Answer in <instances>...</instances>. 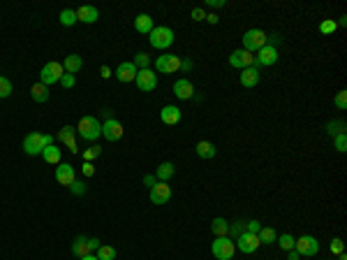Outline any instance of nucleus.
Instances as JSON below:
<instances>
[{
    "label": "nucleus",
    "instance_id": "nucleus-1",
    "mask_svg": "<svg viewBox=\"0 0 347 260\" xmlns=\"http://www.w3.org/2000/svg\"><path fill=\"white\" fill-rule=\"evenodd\" d=\"M54 144V135H47V133H30L26 135V139H23V151H26L28 156H42V151L47 149V146H51Z\"/></svg>",
    "mask_w": 347,
    "mask_h": 260
},
{
    "label": "nucleus",
    "instance_id": "nucleus-2",
    "mask_svg": "<svg viewBox=\"0 0 347 260\" xmlns=\"http://www.w3.org/2000/svg\"><path fill=\"white\" fill-rule=\"evenodd\" d=\"M76 133L86 142H95L98 137H102V123H100L98 117H83L76 126Z\"/></svg>",
    "mask_w": 347,
    "mask_h": 260
},
{
    "label": "nucleus",
    "instance_id": "nucleus-3",
    "mask_svg": "<svg viewBox=\"0 0 347 260\" xmlns=\"http://www.w3.org/2000/svg\"><path fill=\"white\" fill-rule=\"evenodd\" d=\"M148 40H151L153 49H169V47L174 45V30L167 26H157L151 30Z\"/></svg>",
    "mask_w": 347,
    "mask_h": 260
},
{
    "label": "nucleus",
    "instance_id": "nucleus-4",
    "mask_svg": "<svg viewBox=\"0 0 347 260\" xmlns=\"http://www.w3.org/2000/svg\"><path fill=\"white\" fill-rule=\"evenodd\" d=\"M211 251L218 260H232L234 253H236V244H234L232 237H215Z\"/></svg>",
    "mask_w": 347,
    "mask_h": 260
},
{
    "label": "nucleus",
    "instance_id": "nucleus-5",
    "mask_svg": "<svg viewBox=\"0 0 347 260\" xmlns=\"http://www.w3.org/2000/svg\"><path fill=\"white\" fill-rule=\"evenodd\" d=\"M266 40H269V35H266L264 30L252 28V30H248V33L243 35V49L250 51V54H257V51L266 45Z\"/></svg>",
    "mask_w": 347,
    "mask_h": 260
},
{
    "label": "nucleus",
    "instance_id": "nucleus-6",
    "mask_svg": "<svg viewBox=\"0 0 347 260\" xmlns=\"http://www.w3.org/2000/svg\"><path fill=\"white\" fill-rule=\"evenodd\" d=\"M65 75V67H63V63H58V61H51V63H47V65L42 67V72H39V82L42 84H56V82H60V77Z\"/></svg>",
    "mask_w": 347,
    "mask_h": 260
},
{
    "label": "nucleus",
    "instance_id": "nucleus-7",
    "mask_svg": "<svg viewBox=\"0 0 347 260\" xmlns=\"http://www.w3.org/2000/svg\"><path fill=\"white\" fill-rule=\"evenodd\" d=\"M294 251H296L298 255L313 258V255H317V251H320V242H317L313 235H303V237H298L296 242H294Z\"/></svg>",
    "mask_w": 347,
    "mask_h": 260
},
{
    "label": "nucleus",
    "instance_id": "nucleus-8",
    "mask_svg": "<svg viewBox=\"0 0 347 260\" xmlns=\"http://www.w3.org/2000/svg\"><path fill=\"white\" fill-rule=\"evenodd\" d=\"M155 70L160 75H174L176 70H181V58L176 54H164L155 58Z\"/></svg>",
    "mask_w": 347,
    "mask_h": 260
},
{
    "label": "nucleus",
    "instance_id": "nucleus-9",
    "mask_svg": "<svg viewBox=\"0 0 347 260\" xmlns=\"http://www.w3.org/2000/svg\"><path fill=\"white\" fill-rule=\"evenodd\" d=\"M135 84H137V89H139V91H144V93H151V91L157 86V75L151 70V67H146V70H137Z\"/></svg>",
    "mask_w": 347,
    "mask_h": 260
},
{
    "label": "nucleus",
    "instance_id": "nucleus-10",
    "mask_svg": "<svg viewBox=\"0 0 347 260\" xmlns=\"http://www.w3.org/2000/svg\"><path fill=\"white\" fill-rule=\"evenodd\" d=\"M229 65L236 67V70H245V67L255 65V54H250L245 49H234L229 54Z\"/></svg>",
    "mask_w": 347,
    "mask_h": 260
},
{
    "label": "nucleus",
    "instance_id": "nucleus-11",
    "mask_svg": "<svg viewBox=\"0 0 347 260\" xmlns=\"http://www.w3.org/2000/svg\"><path fill=\"white\" fill-rule=\"evenodd\" d=\"M123 133H125V128L118 119H107V121L102 123V137L107 139V142H118V139L123 137Z\"/></svg>",
    "mask_w": 347,
    "mask_h": 260
},
{
    "label": "nucleus",
    "instance_id": "nucleus-12",
    "mask_svg": "<svg viewBox=\"0 0 347 260\" xmlns=\"http://www.w3.org/2000/svg\"><path fill=\"white\" fill-rule=\"evenodd\" d=\"M278 63V49L271 45H264L255 56V67H271Z\"/></svg>",
    "mask_w": 347,
    "mask_h": 260
},
{
    "label": "nucleus",
    "instance_id": "nucleus-13",
    "mask_svg": "<svg viewBox=\"0 0 347 260\" xmlns=\"http://www.w3.org/2000/svg\"><path fill=\"white\" fill-rule=\"evenodd\" d=\"M171 200V186L164 181H157L151 189V202L153 205H167Z\"/></svg>",
    "mask_w": 347,
    "mask_h": 260
},
{
    "label": "nucleus",
    "instance_id": "nucleus-14",
    "mask_svg": "<svg viewBox=\"0 0 347 260\" xmlns=\"http://www.w3.org/2000/svg\"><path fill=\"white\" fill-rule=\"evenodd\" d=\"M234 244L241 249V253H248L250 255V253H255V251L259 249V237H257L255 233H243Z\"/></svg>",
    "mask_w": 347,
    "mask_h": 260
},
{
    "label": "nucleus",
    "instance_id": "nucleus-15",
    "mask_svg": "<svg viewBox=\"0 0 347 260\" xmlns=\"http://www.w3.org/2000/svg\"><path fill=\"white\" fill-rule=\"evenodd\" d=\"M56 181H58L60 186H72V183L76 181L74 167H72L70 163H58V165H56Z\"/></svg>",
    "mask_w": 347,
    "mask_h": 260
},
{
    "label": "nucleus",
    "instance_id": "nucleus-16",
    "mask_svg": "<svg viewBox=\"0 0 347 260\" xmlns=\"http://www.w3.org/2000/svg\"><path fill=\"white\" fill-rule=\"evenodd\" d=\"M174 95L179 100H192L195 98V84L190 79H176L174 84Z\"/></svg>",
    "mask_w": 347,
    "mask_h": 260
},
{
    "label": "nucleus",
    "instance_id": "nucleus-17",
    "mask_svg": "<svg viewBox=\"0 0 347 260\" xmlns=\"http://www.w3.org/2000/svg\"><path fill=\"white\" fill-rule=\"evenodd\" d=\"M114 75H116L118 82L130 84V82H135V77H137V67H135V63L132 61H125V63H120V65L116 67Z\"/></svg>",
    "mask_w": 347,
    "mask_h": 260
},
{
    "label": "nucleus",
    "instance_id": "nucleus-18",
    "mask_svg": "<svg viewBox=\"0 0 347 260\" xmlns=\"http://www.w3.org/2000/svg\"><path fill=\"white\" fill-rule=\"evenodd\" d=\"M72 253H74V258H83V255L93 253L91 237H83V235L74 237V242H72Z\"/></svg>",
    "mask_w": 347,
    "mask_h": 260
},
{
    "label": "nucleus",
    "instance_id": "nucleus-19",
    "mask_svg": "<svg viewBox=\"0 0 347 260\" xmlns=\"http://www.w3.org/2000/svg\"><path fill=\"white\" fill-rule=\"evenodd\" d=\"M74 126H63L58 133V142H63L67 146V149L72 151V154H76V139H74Z\"/></svg>",
    "mask_w": 347,
    "mask_h": 260
},
{
    "label": "nucleus",
    "instance_id": "nucleus-20",
    "mask_svg": "<svg viewBox=\"0 0 347 260\" xmlns=\"http://www.w3.org/2000/svg\"><path fill=\"white\" fill-rule=\"evenodd\" d=\"M241 84H243L245 89H255L257 84H259V67H245L241 70Z\"/></svg>",
    "mask_w": 347,
    "mask_h": 260
},
{
    "label": "nucleus",
    "instance_id": "nucleus-21",
    "mask_svg": "<svg viewBox=\"0 0 347 260\" xmlns=\"http://www.w3.org/2000/svg\"><path fill=\"white\" fill-rule=\"evenodd\" d=\"M100 17L98 7L93 5H81L79 10H76V21H83V23H95Z\"/></svg>",
    "mask_w": 347,
    "mask_h": 260
},
{
    "label": "nucleus",
    "instance_id": "nucleus-22",
    "mask_svg": "<svg viewBox=\"0 0 347 260\" xmlns=\"http://www.w3.org/2000/svg\"><path fill=\"white\" fill-rule=\"evenodd\" d=\"M153 17L151 14H137L135 17V30L137 33H141V35H151V30H153Z\"/></svg>",
    "mask_w": 347,
    "mask_h": 260
},
{
    "label": "nucleus",
    "instance_id": "nucleus-23",
    "mask_svg": "<svg viewBox=\"0 0 347 260\" xmlns=\"http://www.w3.org/2000/svg\"><path fill=\"white\" fill-rule=\"evenodd\" d=\"M160 119H162V123H167V126H176V123L181 121V109L176 105H167L160 112Z\"/></svg>",
    "mask_w": 347,
    "mask_h": 260
},
{
    "label": "nucleus",
    "instance_id": "nucleus-24",
    "mask_svg": "<svg viewBox=\"0 0 347 260\" xmlns=\"http://www.w3.org/2000/svg\"><path fill=\"white\" fill-rule=\"evenodd\" d=\"M63 67H65L67 75H76V72L83 67V58L79 54H70L65 61H63Z\"/></svg>",
    "mask_w": 347,
    "mask_h": 260
},
{
    "label": "nucleus",
    "instance_id": "nucleus-25",
    "mask_svg": "<svg viewBox=\"0 0 347 260\" xmlns=\"http://www.w3.org/2000/svg\"><path fill=\"white\" fill-rule=\"evenodd\" d=\"M30 98L35 100V102H47L49 100V86L42 82L33 84V89H30Z\"/></svg>",
    "mask_w": 347,
    "mask_h": 260
},
{
    "label": "nucleus",
    "instance_id": "nucleus-26",
    "mask_svg": "<svg viewBox=\"0 0 347 260\" xmlns=\"http://www.w3.org/2000/svg\"><path fill=\"white\" fill-rule=\"evenodd\" d=\"M197 156L199 158H213L215 156V144L213 142H206V139H201V142H197Z\"/></svg>",
    "mask_w": 347,
    "mask_h": 260
},
{
    "label": "nucleus",
    "instance_id": "nucleus-27",
    "mask_svg": "<svg viewBox=\"0 0 347 260\" xmlns=\"http://www.w3.org/2000/svg\"><path fill=\"white\" fill-rule=\"evenodd\" d=\"M174 172H176V167H174V163H162V165L155 170V179H160V181L169 183V179L174 177Z\"/></svg>",
    "mask_w": 347,
    "mask_h": 260
},
{
    "label": "nucleus",
    "instance_id": "nucleus-28",
    "mask_svg": "<svg viewBox=\"0 0 347 260\" xmlns=\"http://www.w3.org/2000/svg\"><path fill=\"white\" fill-rule=\"evenodd\" d=\"M211 230L215 233V237H229V223L225 221L223 216H218V218H213Z\"/></svg>",
    "mask_w": 347,
    "mask_h": 260
},
{
    "label": "nucleus",
    "instance_id": "nucleus-29",
    "mask_svg": "<svg viewBox=\"0 0 347 260\" xmlns=\"http://www.w3.org/2000/svg\"><path fill=\"white\" fill-rule=\"evenodd\" d=\"M42 158L49 163V165H58L60 163V149L56 146V144H51V146H47V149L42 151Z\"/></svg>",
    "mask_w": 347,
    "mask_h": 260
},
{
    "label": "nucleus",
    "instance_id": "nucleus-30",
    "mask_svg": "<svg viewBox=\"0 0 347 260\" xmlns=\"http://www.w3.org/2000/svg\"><path fill=\"white\" fill-rule=\"evenodd\" d=\"M257 237H259V244H273L278 239V235H276V230L273 228H259V233H257Z\"/></svg>",
    "mask_w": 347,
    "mask_h": 260
},
{
    "label": "nucleus",
    "instance_id": "nucleus-31",
    "mask_svg": "<svg viewBox=\"0 0 347 260\" xmlns=\"http://www.w3.org/2000/svg\"><path fill=\"white\" fill-rule=\"evenodd\" d=\"M95 255H98V260H116V249L114 246H107V244H100Z\"/></svg>",
    "mask_w": 347,
    "mask_h": 260
},
{
    "label": "nucleus",
    "instance_id": "nucleus-32",
    "mask_svg": "<svg viewBox=\"0 0 347 260\" xmlns=\"http://www.w3.org/2000/svg\"><path fill=\"white\" fill-rule=\"evenodd\" d=\"M58 19H60V23H63L65 28H70V26H74V23H76V12L74 10H63Z\"/></svg>",
    "mask_w": 347,
    "mask_h": 260
},
{
    "label": "nucleus",
    "instance_id": "nucleus-33",
    "mask_svg": "<svg viewBox=\"0 0 347 260\" xmlns=\"http://www.w3.org/2000/svg\"><path fill=\"white\" fill-rule=\"evenodd\" d=\"M132 63H135L137 70H146V67L151 65V56H148L146 51H139V54L135 56V61H132Z\"/></svg>",
    "mask_w": 347,
    "mask_h": 260
},
{
    "label": "nucleus",
    "instance_id": "nucleus-34",
    "mask_svg": "<svg viewBox=\"0 0 347 260\" xmlns=\"http://www.w3.org/2000/svg\"><path fill=\"white\" fill-rule=\"evenodd\" d=\"M276 242H278V246H280L282 251H292V249H294V242H296V239H294L292 235L285 233V235H280V237H278Z\"/></svg>",
    "mask_w": 347,
    "mask_h": 260
},
{
    "label": "nucleus",
    "instance_id": "nucleus-35",
    "mask_svg": "<svg viewBox=\"0 0 347 260\" xmlns=\"http://www.w3.org/2000/svg\"><path fill=\"white\" fill-rule=\"evenodd\" d=\"M326 133H329L331 137H336V135L345 133V123H342V121H329V126H326Z\"/></svg>",
    "mask_w": 347,
    "mask_h": 260
},
{
    "label": "nucleus",
    "instance_id": "nucleus-36",
    "mask_svg": "<svg viewBox=\"0 0 347 260\" xmlns=\"http://www.w3.org/2000/svg\"><path fill=\"white\" fill-rule=\"evenodd\" d=\"M338 30V23L333 21V19H326V21L320 23V33L322 35H331V33H336Z\"/></svg>",
    "mask_w": 347,
    "mask_h": 260
},
{
    "label": "nucleus",
    "instance_id": "nucleus-37",
    "mask_svg": "<svg viewBox=\"0 0 347 260\" xmlns=\"http://www.w3.org/2000/svg\"><path fill=\"white\" fill-rule=\"evenodd\" d=\"M12 95V82L7 77H3V75H0V100L3 98H10Z\"/></svg>",
    "mask_w": 347,
    "mask_h": 260
},
{
    "label": "nucleus",
    "instance_id": "nucleus-38",
    "mask_svg": "<svg viewBox=\"0 0 347 260\" xmlns=\"http://www.w3.org/2000/svg\"><path fill=\"white\" fill-rule=\"evenodd\" d=\"M329 249H331V253L333 255H340V253H345V242H342L340 237H336V239H331V244H329Z\"/></svg>",
    "mask_w": 347,
    "mask_h": 260
},
{
    "label": "nucleus",
    "instance_id": "nucleus-39",
    "mask_svg": "<svg viewBox=\"0 0 347 260\" xmlns=\"http://www.w3.org/2000/svg\"><path fill=\"white\" fill-rule=\"evenodd\" d=\"M333 146H336V151L345 154V151H347V135H345V133L336 135V137H333Z\"/></svg>",
    "mask_w": 347,
    "mask_h": 260
},
{
    "label": "nucleus",
    "instance_id": "nucleus-40",
    "mask_svg": "<svg viewBox=\"0 0 347 260\" xmlns=\"http://www.w3.org/2000/svg\"><path fill=\"white\" fill-rule=\"evenodd\" d=\"M100 154H102V146H98V144H93V146H91V149H88V151H83V161H86V163H91L93 158H98Z\"/></svg>",
    "mask_w": 347,
    "mask_h": 260
},
{
    "label": "nucleus",
    "instance_id": "nucleus-41",
    "mask_svg": "<svg viewBox=\"0 0 347 260\" xmlns=\"http://www.w3.org/2000/svg\"><path fill=\"white\" fill-rule=\"evenodd\" d=\"M243 233H245V226H243L241 221H239V223H234V226H229V235L234 237V242H236V239H239Z\"/></svg>",
    "mask_w": 347,
    "mask_h": 260
},
{
    "label": "nucleus",
    "instance_id": "nucleus-42",
    "mask_svg": "<svg viewBox=\"0 0 347 260\" xmlns=\"http://www.w3.org/2000/svg\"><path fill=\"white\" fill-rule=\"evenodd\" d=\"M60 86H63V89H72V86H74V84H76V77H74V75H67V72H65V75H63V77H60Z\"/></svg>",
    "mask_w": 347,
    "mask_h": 260
},
{
    "label": "nucleus",
    "instance_id": "nucleus-43",
    "mask_svg": "<svg viewBox=\"0 0 347 260\" xmlns=\"http://www.w3.org/2000/svg\"><path fill=\"white\" fill-rule=\"evenodd\" d=\"M336 107L338 109H347V91H340L336 95Z\"/></svg>",
    "mask_w": 347,
    "mask_h": 260
},
{
    "label": "nucleus",
    "instance_id": "nucleus-44",
    "mask_svg": "<svg viewBox=\"0 0 347 260\" xmlns=\"http://www.w3.org/2000/svg\"><path fill=\"white\" fill-rule=\"evenodd\" d=\"M190 17H192V21H204V19H206V12H204V7H195V10L190 12Z\"/></svg>",
    "mask_w": 347,
    "mask_h": 260
},
{
    "label": "nucleus",
    "instance_id": "nucleus-45",
    "mask_svg": "<svg viewBox=\"0 0 347 260\" xmlns=\"http://www.w3.org/2000/svg\"><path fill=\"white\" fill-rule=\"evenodd\" d=\"M70 191H72L74 195H83V193H86V183H83V181H74V183L70 186Z\"/></svg>",
    "mask_w": 347,
    "mask_h": 260
},
{
    "label": "nucleus",
    "instance_id": "nucleus-46",
    "mask_svg": "<svg viewBox=\"0 0 347 260\" xmlns=\"http://www.w3.org/2000/svg\"><path fill=\"white\" fill-rule=\"evenodd\" d=\"M259 221H248V223H245V233H259Z\"/></svg>",
    "mask_w": 347,
    "mask_h": 260
},
{
    "label": "nucleus",
    "instance_id": "nucleus-47",
    "mask_svg": "<svg viewBox=\"0 0 347 260\" xmlns=\"http://www.w3.org/2000/svg\"><path fill=\"white\" fill-rule=\"evenodd\" d=\"M83 174H86V177H93V174H95V167H93V163H83Z\"/></svg>",
    "mask_w": 347,
    "mask_h": 260
},
{
    "label": "nucleus",
    "instance_id": "nucleus-48",
    "mask_svg": "<svg viewBox=\"0 0 347 260\" xmlns=\"http://www.w3.org/2000/svg\"><path fill=\"white\" fill-rule=\"evenodd\" d=\"M144 183H146V186H151V189H153V186H155V174H146V177H144Z\"/></svg>",
    "mask_w": 347,
    "mask_h": 260
},
{
    "label": "nucleus",
    "instance_id": "nucleus-49",
    "mask_svg": "<svg viewBox=\"0 0 347 260\" xmlns=\"http://www.w3.org/2000/svg\"><path fill=\"white\" fill-rule=\"evenodd\" d=\"M100 75H102V79H109V77H111V70H109L107 65H102V67H100Z\"/></svg>",
    "mask_w": 347,
    "mask_h": 260
},
{
    "label": "nucleus",
    "instance_id": "nucleus-50",
    "mask_svg": "<svg viewBox=\"0 0 347 260\" xmlns=\"http://www.w3.org/2000/svg\"><path fill=\"white\" fill-rule=\"evenodd\" d=\"M181 70H183V72L192 70V61H181Z\"/></svg>",
    "mask_w": 347,
    "mask_h": 260
},
{
    "label": "nucleus",
    "instance_id": "nucleus-51",
    "mask_svg": "<svg viewBox=\"0 0 347 260\" xmlns=\"http://www.w3.org/2000/svg\"><path fill=\"white\" fill-rule=\"evenodd\" d=\"M208 5H211V7H223L225 0H208Z\"/></svg>",
    "mask_w": 347,
    "mask_h": 260
},
{
    "label": "nucleus",
    "instance_id": "nucleus-52",
    "mask_svg": "<svg viewBox=\"0 0 347 260\" xmlns=\"http://www.w3.org/2000/svg\"><path fill=\"white\" fill-rule=\"evenodd\" d=\"M206 21L215 26V23H218V14H206Z\"/></svg>",
    "mask_w": 347,
    "mask_h": 260
},
{
    "label": "nucleus",
    "instance_id": "nucleus-53",
    "mask_svg": "<svg viewBox=\"0 0 347 260\" xmlns=\"http://www.w3.org/2000/svg\"><path fill=\"white\" fill-rule=\"evenodd\" d=\"M287 260H301V255H298L296 251L292 249V251H289V255H287Z\"/></svg>",
    "mask_w": 347,
    "mask_h": 260
},
{
    "label": "nucleus",
    "instance_id": "nucleus-54",
    "mask_svg": "<svg viewBox=\"0 0 347 260\" xmlns=\"http://www.w3.org/2000/svg\"><path fill=\"white\" fill-rule=\"evenodd\" d=\"M81 260H98V255H93V253H88V255H83Z\"/></svg>",
    "mask_w": 347,
    "mask_h": 260
},
{
    "label": "nucleus",
    "instance_id": "nucleus-55",
    "mask_svg": "<svg viewBox=\"0 0 347 260\" xmlns=\"http://www.w3.org/2000/svg\"><path fill=\"white\" fill-rule=\"evenodd\" d=\"M338 260H347V255H345V253H340V255H338Z\"/></svg>",
    "mask_w": 347,
    "mask_h": 260
}]
</instances>
